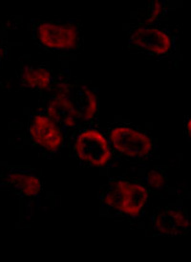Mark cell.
Here are the masks:
<instances>
[{
	"mask_svg": "<svg viewBox=\"0 0 191 262\" xmlns=\"http://www.w3.org/2000/svg\"><path fill=\"white\" fill-rule=\"evenodd\" d=\"M76 151L81 160L103 167L110 160V147L103 134L94 129L83 131L76 141Z\"/></svg>",
	"mask_w": 191,
	"mask_h": 262,
	"instance_id": "6da1fadb",
	"label": "cell"
},
{
	"mask_svg": "<svg viewBox=\"0 0 191 262\" xmlns=\"http://www.w3.org/2000/svg\"><path fill=\"white\" fill-rule=\"evenodd\" d=\"M148 193L145 187L140 185L129 184L126 191L125 202L121 211H124L126 214L135 216L140 213L141 209L147 202Z\"/></svg>",
	"mask_w": 191,
	"mask_h": 262,
	"instance_id": "9c48e42d",
	"label": "cell"
},
{
	"mask_svg": "<svg viewBox=\"0 0 191 262\" xmlns=\"http://www.w3.org/2000/svg\"><path fill=\"white\" fill-rule=\"evenodd\" d=\"M186 129H187V134H188V136H190L191 122H190V119H189V118H188V119H187V124H186Z\"/></svg>",
	"mask_w": 191,
	"mask_h": 262,
	"instance_id": "9a60e30c",
	"label": "cell"
},
{
	"mask_svg": "<svg viewBox=\"0 0 191 262\" xmlns=\"http://www.w3.org/2000/svg\"><path fill=\"white\" fill-rule=\"evenodd\" d=\"M51 75L42 67L26 66L21 72V81L25 88L44 90L49 85Z\"/></svg>",
	"mask_w": 191,
	"mask_h": 262,
	"instance_id": "8fae6325",
	"label": "cell"
},
{
	"mask_svg": "<svg viewBox=\"0 0 191 262\" xmlns=\"http://www.w3.org/2000/svg\"><path fill=\"white\" fill-rule=\"evenodd\" d=\"M163 12V5L162 2L160 1H153L151 2L147 10V15H146V19H147V24L153 23L156 21Z\"/></svg>",
	"mask_w": 191,
	"mask_h": 262,
	"instance_id": "4fadbf2b",
	"label": "cell"
},
{
	"mask_svg": "<svg viewBox=\"0 0 191 262\" xmlns=\"http://www.w3.org/2000/svg\"><path fill=\"white\" fill-rule=\"evenodd\" d=\"M4 51H5V47L3 46V44H2V42L0 41V59L3 58V56H4Z\"/></svg>",
	"mask_w": 191,
	"mask_h": 262,
	"instance_id": "2e32d148",
	"label": "cell"
},
{
	"mask_svg": "<svg viewBox=\"0 0 191 262\" xmlns=\"http://www.w3.org/2000/svg\"><path fill=\"white\" fill-rule=\"evenodd\" d=\"M148 182L150 183V185L153 188H161L162 184L164 183V179L159 172L152 171L150 172V174L148 175Z\"/></svg>",
	"mask_w": 191,
	"mask_h": 262,
	"instance_id": "5bb4252c",
	"label": "cell"
},
{
	"mask_svg": "<svg viewBox=\"0 0 191 262\" xmlns=\"http://www.w3.org/2000/svg\"><path fill=\"white\" fill-rule=\"evenodd\" d=\"M8 181L23 196H36L41 189L39 179L30 173L14 172L9 175Z\"/></svg>",
	"mask_w": 191,
	"mask_h": 262,
	"instance_id": "30bf717a",
	"label": "cell"
},
{
	"mask_svg": "<svg viewBox=\"0 0 191 262\" xmlns=\"http://www.w3.org/2000/svg\"><path fill=\"white\" fill-rule=\"evenodd\" d=\"M130 42L140 49L156 55H165L171 49V38L162 30L140 27L133 32Z\"/></svg>",
	"mask_w": 191,
	"mask_h": 262,
	"instance_id": "5b68a950",
	"label": "cell"
},
{
	"mask_svg": "<svg viewBox=\"0 0 191 262\" xmlns=\"http://www.w3.org/2000/svg\"><path fill=\"white\" fill-rule=\"evenodd\" d=\"M71 101L78 119L87 122L94 118L98 110V99L91 89L86 86L75 88Z\"/></svg>",
	"mask_w": 191,
	"mask_h": 262,
	"instance_id": "52a82bcc",
	"label": "cell"
},
{
	"mask_svg": "<svg viewBox=\"0 0 191 262\" xmlns=\"http://www.w3.org/2000/svg\"><path fill=\"white\" fill-rule=\"evenodd\" d=\"M129 184L130 183L123 180L112 184L105 194V203L109 205L112 208L121 210L125 202V195Z\"/></svg>",
	"mask_w": 191,
	"mask_h": 262,
	"instance_id": "7c38bea8",
	"label": "cell"
},
{
	"mask_svg": "<svg viewBox=\"0 0 191 262\" xmlns=\"http://www.w3.org/2000/svg\"><path fill=\"white\" fill-rule=\"evenodd\" d=\"M30 134L39 146L48 150H58L62 143V134L57 124L48 115H37L30 124Z\"/></svg>",
	"mask_w": 191,
	"mask_h": 262,
	"instance_id": "277c9868",
	"label": "cell"
},
{
	"mask_svg": "<svg viewBox=\"0 0 191 262\" xmlns=\"http://www.w3.org/2000/svg\"><path fill=\"white\" fill-rule=\"evenodd\" d=\"M110 140L118 151L130 157H145L153 149V142L149 136L125 126L112 129Z\"/></svg>",
	"mask_w": 191,
	"mask_h": 262,
	"instance_id": "3957f363",
	"label": "cell"
},
{
	"mask_svg": "<svg viewBox=\"0 0 191 262\" xmlns=\"http://www.w3.org/2000/svg\"><path fill=\"white\" fill-rule=\"evenodd\" d=\"M36 37L45 47L69 50L77 43L78 31L71 24L43 21L36 28Z\"/></svg>",
	"mask_w": 191,
	"mask_h": 262,
	"instance_id": "7a4b0ae2",
	"label": "cell"
},
{
	"mask_svg": "<svg viewBox=\"0 0 191 262\" xmlns=\"http://www.w3.org/2000/svg\"><path fill=\"white\" fill-rule=\"evenodd\" d=\"M47 111L52 120L62 126L74 127L78 122V116L68 96V91H61L53 96L47 104Z\"/></svg>",
	"mask_w": 191,
	"mask_h": 262,
	"instance_id": "8992f818",
	"label": "cell"
},
{
	"mask_svg": "<svg viewBox=\"0 0 191 262\" xmlns=\"http://www.w3.org/2000/svg\"><path fill=\"white\" fill-rule=\"evenodd\" d=\"M155 226L161 233L179 234L187 230L189 223L179 209H166L156 217Z\"/></svg>",
	"mask_w": 191,
	"mask_h": 262,
	"instance_id": "ba28073f",
	"label": "cell"
}]
</instances>
